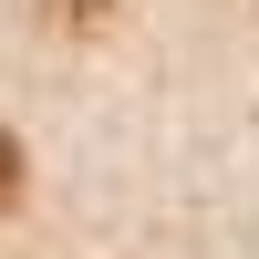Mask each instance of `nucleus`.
Instances as JSON below:
<instances>
[{"label":"nucleus","instance_id":"obj_1","mask_svg":"<svg viewBox=\"0 0 259 259\" xmlns=\"http://www.w3.org/2000/svg\"><path fill=\"white\" fill-rule=\"evenodd\" d=\"M11 197H21V145L0 135V207H11Z\"/></svg>","mask_w":259,"mask_h":259}]
</instances>
